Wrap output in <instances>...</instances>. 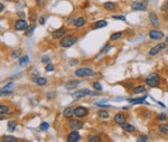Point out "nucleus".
Here are the masks:
<instances>
[{
  "instance_id": "1",
  "label": "nucleus",
  "mask_w": 168,
  "mask_h": 142,
  "mask_svg": "<svg viewBox=\"0 0 168 142\" xmlns=\"http://www.w3.org/2000/svg\"><path fill=\"white\" fill-rule=\"evenodd\" d=\"M145 82H146V84H147L149 87H158V86L160 85L161 78H160L159 74H157V73H155V72H152V73L148 74V76L146 77Z\"/></svg>"
},
{
  "instance_id": "2",
  "label": "nucleus",
  "mask_w": 168,
  "mask_h": 142,
  "mask_svg": "<svg viewBox=\"0 0 168 142\" xmlns=\"http://www.w3.org/2000/svg\"><path fill=\"white\" fill-rule=\"evenodd\" d=\"M76 41H77V37L75 35L64 36L59 41V46H62L63 48H70V47H72L74 45Z\"/></svg>"
},
{
  "instance_id": "3",
  "label": "nucleus",
  "mask_w": 168,
  "mask_h": 142,
  "mask_svg": "<svg viewBox=\"0 0 168 142\" xmlns=\"http://www.w3.org/2000/svg\"><path fill=\"white\" fill-rule=\"evenodd\" d=\"M75 76L76 77H85V76H93L95 75L93 70L89 68V67H81V68H77L74 72Z\"/></svg>"
},
{
  "instance_id": "4",
  "label": "nucleus",
  "mask_w": 168,
  "mask_h": 142,
  "mask_svg": "<svg viewBox=\"0 0 168 142\" xmlns=\"http://www.w3.org/2000/svg\"><path fill=\"white\" fill-rule=\"evenodd\" d=\"M130 6L131 9L134 10V11H146L147 8H148L147 3L144 2V1H133Z\"/></svg>"
},
{
  "instance_id": "5",
  "label": "nucleus",
  "mask_w": 168,
  "mask_h": 142,
  "mask_svg": "<svg viewBox=\"0 0 168 142\" xmlns=\"http://www.w3.org/2000/svg\"><path fill=\"white\" fill-rule=\"evenodd\" d=\"M86 95H98V93H94L89 89H83L81 91H76L74 93H72L73 99H80V97H83V96H86Z\"/></svg>"
},
{
  "instance_id": "6",
  "label": "nucleus",
  "mask_w": 168,
  "mask_h": 142,
  "mask_svg": "<svg viewBox=\"0 0 168 142\" xmlns=\"http://www.w3.org/2000/svg\"><path fill=\"white\" fill-rule=\"evenodd\" d=\"M89 114V110L88 107L85 106H76L74 107V116L81 119V118H84Z\"/></svg>"
},
{
  "instance_id": "7",
  "label": "nucleus",
  "mask_w": 168,
  "mask_h": 142,
  "mask_svg": "<svg viewBox=\"0 0 168 142\" xmlns=\"http://www.w3.org/2000/svg\"><path fill=\"white\" fill-rule=\"evenodd\" d=\"M14 28H15V30H18V32L27 30L28 24H27V21L25 19H18V20H16V22L14 25Z\"/></svg>"
},
{
  "instance_id": "8",
  "label": "nucleus",
  "mask_w": 168,
  "mask_h": 142,
  "mask_svg": "<svg viewBox=\"0 0 168 142\" xmlns=\"http://www.w3.org/2000/svg\"><path fill=\"white\" fill-rule=\"evenodd\" d=\"M83 124L84 123L81 120H78V119H72L69 122V128L71 130H80V129L83 128Z\"/></svg>"
},
{
  "instance_id": "9",
  "label": "nucleus",
  "mask_w": 168,
  "mask_h": 142,
  "mask_svg": "<svg viewBox=\"0 0 168 142\" xmlns=\"http://www.w3.org/2000/svg\"><path fill=\"white\" fill-rule=\"evenodd\" d=\"M148 36H149L151 39H154V40H160V39H163V38L165 37V35H164V33H163V32L157 30V29L150 30Z\"/></svg>"
},
{
  "instance_id": "10",
  "label": "nucleus",
  "mask_w": 168,
  "mask_h": 142,
  "mask_svg": "<svg viewBox=\"0 0 168 142\" xmlns=\"http://www.w3.org/2000/svg\"><path fill=\"white\" fill-rule=\"evenodd\" d=\"M14 87H15V84L14 82H9L7 85H5L2 89H1V95H8V94H11L14 93Z\"/></svg>"
},
{
  "instance_id": "11",
  "label": "nucleus",
  "mask_w": 168,
  "mask_h": 142,
  "mask_svg": "<svg viewBox=\"0 0 168 142\" xmlns=\"http://www.w3.org/2000/svg\"><path fill=\"white\" fill-rule=\"evenodd\" d=\"M126 120H127L126 115H125L123 113H121V112L117 113V114L114 115V118H113L114 123H115V124H118V125H120V126L123 124V123H126Z\"/></svg>"
},
{
  "instance_id": "12",
  "label": "nucleus",
  "mask_w": 168,
  "mask_h": 142,
  "mask_svg": "<svg viewBox=\"0 0 168 142\" xmlns=\"http://www.w3.org/2000/svg\"><path fill=\"white\" fill-rule=\"evenodd\" d=\"M165 48H166V43H160V44H158L157 46H155V47H152V48L150 49L149 55L150 56H156L160 51H163V49H165Z\"/></svg>"
},
{
  "instance_id": "13",
  "label": "nucleus",
  "mask_w": 168,
  "mask_h": 142,
  "mask_svg": "<svg viewBox=\"0 0 168 142\" xmlns=\"http://www.w3.org/2000/svg\"><path fill=\"white\" fill-rule=\"evenodd\" d=\"M81 137H80V133L77 132V130H72V132H70L67 134V142H77L80 141Z\"/></svg>"
},
{
  "instance_id": "14",
  "label": "nucleus",
  "mask_w": 168,
  "mask_h": 142,
  "mask_svg": "<svg viewBox=\"0 0 168 142\" xmlns=\"http://www.w3.org/2000/svg\"><path fill=\"white\" fill-rule=\"evenodd\" d=\"M80 83L81 82L78 80H72V81H69L67 83H65L64 87L67 89V91H73V89H75L80 85Z\"/></svg>"
},
{
  "instance_id": "15",
  "label": "nucleus",
  "mask_w": 168,
  "mask_h": 142,
  "mask_svg": "<svg viewBox=\"0 0 168 142\" xmlns=\"http://www.w3.org/2000/svg\"><path fill=\"white\" fill-rule=\"evenodd\" d=\"M65 33H66V29H65V27H61V28L56 29V30H54V32L52 33V37H53L54 39H59V38L64 37Z\"/></svg>"
},
{
  "instance_id": "16",
  "label": "nucleus",
  "mask_w": 168,
  "mask_h": 142,
  "mask_svg": "<svg viewBox=\"0 0 168 142\" xmlns=\"http://www.w3.org/2000/svg\"><path fill=\"white\" fill-rule=\"evenodd\" d=\"M149 19H150L151 25H152L155 28H158V26H159V18H158V16H157V14H155V12H150Z\"/></svg>"
},
{
  "instance_id": "17",
  "label": "nucleus",
  "mask_w": 168,
  "mask_h": 142,
  "mask_svg": "<svg viewBox=\"0 0 168 142\" xmlns=\"http://www.w3.org/2000/svg\"><path fill=\"white\" fill-rule=\"evenodd\" d=\"M73 115H74V107L67 106L64 108V111H63V116H64L65 119H71Z\"/></svg>"
},
{
  "instance_id": "18",
  "label": "nucleus",
  "mask_w": 168,
  "mask_h": 142,
  "mask_svg": "<svg viewBox=\"0 0 168 142\" xmlns=\"http://www.w3.org/2000/svg\"><path fill=\"white\" fill-rule=\"evenodd\" d=\"M73 25H74L76 28H81V27H83L85 25V19L83 17L75 18L74 21H73Z\"/></svg>"
},
{
  "instance_id": "19",
  "label": "nucleus",
  "mask_w": 168,
  "mask_h": 142,
  "mask_svg": "<svg viewBox=\"0 0 168 142\" xmlns=\"http://www.w3.org/2000/svg\"><path fill=\"white\" fill-rule=\"evenodd\" d=\"M121 129H122L123 131L128 132V133H133V132L136 131V128L132 124H130V123H123V124L121 125Z\"/></svg>"
},
{
  "instance_id": "20",
  "label": "nucleus",
  "mask_w": 168,
  "mask_h": 142,
  "mask_svg": "<svg viewBox=\"0 0 168 142\" xmlns=\"http://www.w3.org/2000/svg\"><path fill=\"white\" fill-rule=\"evenodd\" d=\"M145 100H146V96H144V97H138V99H129L128 102L131 103V104H141V103H146V104H147V102H146Z\"/></svg>"
},
{
  "instance_id": "21",
  "label": "nucleus",
  "mask_w": 168,
  "mask_h": 142,
  "mask_svg": "<svg viewBox=\"0 0 168 142\" xmlns=\"http://www.w3.org/2000/svg\"><path fill=\"white\" fill-rule=\"evenodd\" d=\"M158 130L163 135H168V124L166 123H160L158 125Z\"/></svg>"
},
{
  "instance_id": "22",
  "label": "nucleus",
  "mask_w": 168,
  "mask_h": 142,
  "mask_svg": "<svg viewBox=\"0 0 168 142\" xmlns=\"http://www.w3.org/2000/svg\"><path fill=\"white\" fill-rule=\"evenodd\" d=\"M108 25V22L105 21V20H98V21H95L93 25V28L94 29H101V28H103V27H105Z\"/></svg>"
},
{
  "instance_id": "23",
  "label": "nucleus",
  "mask_w": 168,
  "mask_h": 142,
  "mask_svg": "<svg viewBox=\"0 0 168 142\" xmlns=\"http://www.w3.org/2000/svg\"><path fill=\"white\" fill-rule=\"evenodd\" d=\"M144 92H146V86L145 85H138V86H134L132 89V93L133 94H141Z\"/></svg>"
},
{
  "instance_id": "24",
  "label": "nucleus",
  "mask_w": 168,
  "mask_h": 142,
  "mask_svg": "<svg viewBox=\"0 0 168 142\" xmlns=\"http://www.w3.org/2000/svg\"><path fill=\"white\" fill-rule=\"evenodd\" d=\"M98 116L100 118V119H103V120H107V119H109V116H110V114H109V112L108 111H105V110H100L99 112H98Z\"/></svg>"
},
{
  "instance_id": "25",
  "label": "nucleus",
  "mask_w": 168,
  "mask_h": 142,
  "mask_svg": "<svg viewBox=\"0 0 168 142\" xmlns=\"http://www.w3.org/2000/svg\"><path fill=\"white\" fill-rule=\"evenodd\" d=\"M103 8L108 11H112L114 8H115V3L112 2V1H108V2H104L103 3Z\"/></svg>"
},
{
  "instance_id": "26",
  "label": "nucleus",
  "mask_w": 168,
  "mask_h": 142,
  "mask_svg": "<svg viewBox=\"0 0 168 142\" xmlns=\"http://www.w3.org/2000/svg\"><path fill=\"white\" fill-rule=\"evenodd\" d=\"M34 81H35V83H36L37 85H39V86H44V85L47 84V80H46L45 77H37V78H35Z\"/></svg>"
},
{
  "instance_id": "27",
  "label": "nucleus",
  "mask_w": 168,
  "mask_h": 142,
  "mask_svg": "<svg viewBox=\"0 0 168 142\" xmlns=\"http://www.w3.org/2000/svg\"><path fill=\"white\" fill-rule=\"evenodd\" d=\"M28 62H29V57L27 55H24L22 57L19 58V66H25L28 64Z\"/></svg>"
},
{
  "instance_id": "28",
  "label": "nucleus",
  "mask_w": 168,
  "mask_h": 142,
  "mask_svg": "<svg viewBox=\"0 0 168 142\" xmlns=\"http://www.w3.org/2000/svg\"><path fill=\"white\" fill-rule=\"evenodd\" d=\"M16 126H17V123L14 121V120H10L8 122V131L9 132H14L16 130Z\"/></svg>"
},
{
  "instance_id": "29",
  "label": "nucleus",
  "mask_w": 168,
  "mask_h": 142,
  "mask_svg": "<svg viewBox=\"0 0 168 142\" xmlns=\"http://www.w3.org/2000/svg\"><path fill=\"white\" fill-rule=\"evenodd\" d=\"M122 37V33L121 32H117V33H113L111 36H110V40L111 41H114V40H118Z\"/></svg>"
},
{
  "instance_id": "30",
  "label": "nucleus",
  "mask_w": 168,
  "mask_h": 142,
  "mask_svg": "<svg viewBox=\"0 0 168 142\" xmlns=\"http://www.w3.org/2000/svg\"><path fill=\"white\" fill-rule=\"evenodd\" d=\"M21 55H22V49H16V51H14L13 53H11V57L14 58V59H16V58H20L21 57Z\"/></svg>"
},
{
  "instance_id": "31",
  "label": "nucleus",
  "mask_w": 168,
  "mask_h": 142,
  "mask_svg": "<svg viewBox=\"0 0 168 142\" xmlns=\"http://www.w3.org/2000/svg\"><path fill=\"white\" fill-rule=\"evenodd\" d=\"M88 141L89 142H101L102 141V139H101L100 137H98V135H89V137H88Z\"/></svg>"
},
{
  "instance_id": "32",
  "label": "nucleus",
  "mask_w": 168,
  "mask_h": 142,
  "mask_svg": "<svg viewBox=\"0 0 168 142\" xmlns=\"http://www.w3.org/2000/svg\"><path fill=\"white\" fill-rule=\"evenodd\" d=\"M110 48H111V44H110V43H107V44H105V46H104V48H102V49H101V52H100V54H99V55L105 54L107 52H108V51H109V49H110Z\"/></svg>"
},
{
  "instance_id": "33",
  "label": "nucleus",
  "mask_w": 168,
  "mask_h": 142,
  "mask_svg": "<svg viewBox=\"0 0 168 142\" xmlns=\"http://www.w3.org/2000/svg\"><path fill=\"white\" fill-rule=\"evenodd\" d=\"M48 128H49V124L47 122H43V123H40V125H39V130L40 131H46Z\"/></svg>"
},
{
  "instance_id": "34",
  "label": "nucleus",
  "mask_w": 168,
  "mask_h": 142,
  "mask_svg": "<svg viewBox=\"0 0 168 142\" xmlns=\"http://www.w3.org/2000/svg\"><path fill=\"white\" fill-rule=\"evenodd\" d=\"M0 113L1 114H7V113H9V107L7 106V105H1L0 106Z\"/></svg>"
},
{
  "instance_id": "35",
  "label": "nucleus",
  "mask_w": 168,
  "mask_h": 142,
  "mask_svg": "<svg viewBox=\"0 0 168 142\" xmlns=\"http://www.w3.org/2000/svg\"><path fill=\"white\" fill-rule=\"evenodd\" d=\"M18 139L17 138H15V137H5V138H2V141L5 142H9V141H17Z\"/></svg>"
},
{
  "instance_id": "36",
  "label": "nucleus",
  "mask_w": 168,
  "mask_h": 142,
  "mask_svg": "<svg viewBox=\"0 0 168 142\" xmlns=\"http://www.w3.org/2000/svg\"><path fill=\"white\" fill-rule=\"evenodd\" d=\"M27 29H28V32H27L26 34H27V36H30L32 34H33V33H34V30H35V25H32V26H29Z\"/></svg>"
},
{
  "instance_id": "37",
  "label": "nucleus",
  "mask_w": 168,
  "mask_h": 142,
  "mask_svg": "<svg viewBox=\"0 0 168 142\" xmlns=\"http://www.w3.org/2000/svg\"><path fill=\"white\" fill-rule=\"evenodd\" d=\"M93 87H94V89H96V91H101V89H102V85H101L99 82H94Z\"/></svg>"
},
{
  "instance_id": "38",
  "label": "nucleus",
  "mask_w": 168,
  "mask_h": 142,
  "mask_svg": "<svg viewBox=\"0 0 168 142\" xmlns=\"http://www.w3.org/2000/svg\"><path fill=\"white\" fill-rule=\"evenodd\" d=\"M159 121H165L166 119H167V115H166V113H161V114H159L158 115V118H157Z\"/></svg>"
},
{
  "instance_id": "39",
  "label": "nucleus",
  "mask_w": 168,
  "mask_h": 142,
  "mask_svg": "<svg viewBox=\"0 0 168 142\" xmlns=\"http://www.w3.org/2000/svg\"><path fill=\"white\" fill-rule=\"evenodd\" d=\"M52 71H54V66H53V64H51V63L46 64V72H52Z\"/></svg>"
},
{
  "instance_id": "40",
  "label": "nucleus",
  "mask_w": 168,
  "mask_h": 142,
  "mask_svg": "<svg viewBox=\"0 0 168 142\" xmlns=\"http://www.w3.org/2000/svg\"><path fill=\"white\" fill-rule=\"evenodd\" d=\"M160 10H161V11H168V1H166V2H164V3H163V6H161Z\"/></svg>"
},
{
  "instance_id": "41",
  "label": "nucleus",
  "mask_w": 168,
  "mask_h": 142,
  "mask_svg": "<svg viewBox=\"0 0 168 142\" xmlns=\"http://www.w3.org/2000/svg\"><path fill=\"white\" fill-rule=\"evenodd\" d=\"M42 62H43L44 64H48V63H49V56H47V55H46V56H43V57H42Z\"/></svg>"
},
{
  "instance_id": "42",
  "label": "nucleus",
  "mask_w": 168,
  "mask_h": 142,
  "mask_svg": "<svg viewBox=\"0 0 168 142\" xmlns=\"http://www.w3.org/2000/svg\"><path fill=\"white\" fill-rule=\"evenodd\" d=\"M36 19H38V18H37V15H36L35 12H33V14L29 15V20H30V21H35Z\"/></svg>"
},
{
  "instance_id": "43",
  "label": "nucleus",
  "mask_w": 168,
  "mask_h": 142,
  "mask_svg": "<svg viewBox=\"0 0 168 142\" xmlns=\"http://www.w3.org/2000/svg\"><path fill=\"white\" fill-rule=\"evenodd\" d=\"M112 19H115V20H122V21H126V17H125V16H112Z\"/></svg>"
},
{
  "instance_id": "44",
  "label": "nucleus",
  "mask_w": 168,
  "mask_h": 142,
  "mask_svg": "<svg viewBox=\"0 0 168 142\" xmlns=\"http://www.w3.org/2000/svg\"><path fill=\"white\" fill-rule=\"evenodd\" d=\"M36 1V5L38 7H43L45 5V0H35Z\"/></svg>"
},
{
  "instance_id": "45",
  "label": "nucleus",
  "mask_w": 168,
  "mask_h": 142,
  "mask_svg": "<svg viewBox=\"0 0 168 142\" xmlns=\"http://www.w3.org/2000/svg\"><path fill=\"white\" fill-rule=\"evenodd\" d=\"M138 141H148V137L147 135H141L138 138Z\"/></svg>"
},
{
  "instance_id": "46",
  "label": "nucleus",
  "mask_w": 168,
  "mask_h": 142,
  "mask_svg": "<svg viewBox=\"0 0 168 142\" xmlns=\"http://www.w3.org/2000/svg\"><path fill=\"white\" fill-rule=\"evenodd\" d=\"M38 22H39V25H44L45 24V18L44 17L38 18Z\"/></svg>"
},
{
  "instance_id": "47",
  "label": "nucleus",
  "mask_w": 168,
  "mask_h": 142,
  "mask_svg": "<svg viewBox=\"0 0 168 142\" xmlns=\"http://www.w3.org/2000/svg\"><path fill=\"white\" fill-rule=\"evenodd\" d=\"M95 105L101 107H110V105H107V104H103V103H95Z\"/></svg>"
},
{
  "instance_id": "48",
  "label": "nucleus",
  "mask_w": 168,
  "mask_h": 142,
  "mask_svg": "<svg viewBox=\"0 0 168 142\" xmlns=\"http://www.w3.org/2000/svg\"><path fill=\"white\" fill-rule=\"evenodd\" d=\"M0 11H1V12L3 11V3H1V5H0Z\"/></svg>"
},
{
  "instance_id": "49",
  "label": "nucleus",
  "mask_w": 168,
  "mask_h": 142,
  "mask_svg": "<svg viewBox=\"0 0 168 142\" xmlns=\"http://www.w3.org/2000/svg\"><path fill=\"white\" fill-rule=\"evenodd\" d=\"M70 63H71L70 65H75V63H77V60H71Z\"/></svg>"
},
{
  "instance_id": "50",
  "label": "nucleus",
  "mask_w": 168,
  "mask_h": 142,
  "mask_svg": "<svg viewBox=\"0 0 168 142\" xmlns=\"http://www.w3.org/2000/svg\"><path fill=\"white\" fill-rule=\"evenodd\" d=\"M166 44H168V37H166V41H165Z\"/></svg>"
},
{
  "instance_id": "51",
  "label": "nucleus",
  "mask_w": 168,
  "mask_h": 142,
  "mask_svg": "<svg viewBox=\"0 0 168 142\" xmlns=\"http://www.w3.org/2000/svg\"><path fill=\"white\" fill-rule=\"evenodd\" d=\"M6 1H10V0H6Z\"/></svg>"
}]
</instances>
